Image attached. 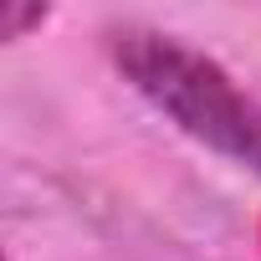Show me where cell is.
<instances>
[{
  "label": "cell",
  "instance_id": "7a4b0ae2",
  "mask_svg": "<svg viewBox=\"0 0 261 261\" xmlns=\"http://www.w3.org/2000/svg\"><path fill=\"white\" fill-rule=\"evenodd\" d=\"M41 21H46L41 6H16V0H11V6L0 11V41H16L21 26H41Z\"/></svg>",
  "mask_w": 261,
  "mask_h": 261
},
{
  "label": "cell",
  "instance_id": "6da1fadb",
  "mask_svg": "<svg viewBox=\"0 0 261 261\" xmlns=\"http://www.w3.org/2000/svg\"><path fill=\"white\" fill-rule=\"evenodd\" d=\"M108 57L179 134L261 174V97H251L215 57L149 26H113Z\"/></svg>",
  "mask_w": 261,
  "mask_h": 261
}]
</instances>
